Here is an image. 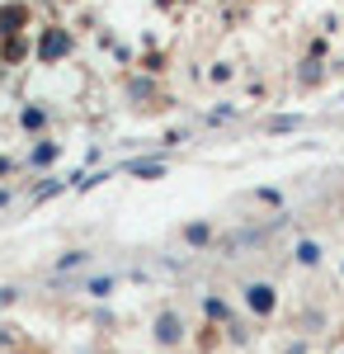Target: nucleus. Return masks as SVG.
I'll return each mask as SVG.
<instances>
[{"instance_id":"f257e3e1","label":"nucleus","mask_w":344,"mask_h":354,"mask_svg":"<svg viewBox=\"0 0 344 354\" xmlns=\"http://www.w3.org/2000/svg\"><path fill=\"white\" fill-rule=\"evenodd\" d=\"M184 340H189V322H184V312H180V307H160L156 317H151V345L170 354V350H180Z\"/></svg>"},{"instance_id":"f03ea898","label":"nucleus","mask_w":344,"mask_h":354,"mask_svg":"<svg viewBox=\"0 0 344 354\" xmlns=\"http://www.w3.org/2000/svg\"><path fill=\"white\" fill-rule=\"evenodd\" d=\"M240 302H245L250 317L269 322V317L278 312V283H269V279H250V283L240 288Z\"/></svg>"},{"instance_id":"7ed1b4c3","label":"nucleus","mask_w":344,"mask_h":354,"mask_svg":"<svg viewBox=\"0 0 344 354\" xmlns=\"http://www.w3.org/2000/svg\"><path fill=\"white\" fill-rule=\"evenodd\" d=\"M76 48V38H71V28L61 24H48L38 33V62H61V57Z\"/></svg>"},{"instance_id":"20e7f679","label":"nucleus","mask_w":344,"mask_h":354,"mask_svg":"<svg viewBox=\"0 0 344 354\" xmlns=\"http://www.w3.org/2000/svg\"><path fill=\"white\" fill-rule=\"evenodd\" d=\"M203 317H208L212 326H222V330H231V335H236V340H245V330L236 326V322H231V307H227V302L217 298V293H208V298H203Z\"/></svg>"},{"instance_id":"39448f33","label":"nucleus","mask_w":344,"mask_h":354,"mask_svg":"<svg viewBox=\"0 0 344 354\" xmlns=\"http://www.w3.org/2000/svg\"><path fill=\"white\" fill-rule=\"evenodd\" d=\"M321 260H325L321 241H297L292 245V265H297V270H321Z\"/></svg>"},{"instance_id":"423d86ee","label":"nucleus","mask_w":344,"mask_h":354,"mask_svg":"<svg viewBox=\"0 0 344 354\" xmlns=\"http://www.w3.org/2000/svg\"><path fill=\"white\" fill-rule=\"evenodd\" d=\"M19 28H28V5H0V33L15 38Z\"/></svg>"},{"instance_id":"0eeeda50","label":"nucleus","mask_w":344,"mask_h":354,"mask_svg":"<svg viewBox=\"0 0 344 354\" xmlns=\"http://www.w3.org/2000/svg\"><path fill=\"white\" fill-rule=\"evenodd\" d=\"M297 330H302V340L316 335V330H325V307H302V312H297Z\"/></svg>"},{"instance_id":"6e6552de","label":"nucleus","mask_w":344,"mask_h":354,"mask_svg":"<svg viewBox=\"0 0 344 354\" xmlns=\"http://www.w3.org/2000/svg\"><path fill=\"white\" fill-rule=\"evenodd\" d=\"M57 156H61V147H57V142H38V147L28 151V165H52Z\"/></svg>"},{"instance_id":"1a4fd4ad","label":"nucleus","mask_w":344,"mask_h":354,"mask_svg":"<svg viewBox=\"0 0 344 354\" xmlns=\"http://www.w3.org/2000/svg\"><path fill=\"white\" fill-rule=\"evenodd\" d=\"M128 170L142 175V180H160L165 175V161H128Z\"/></svg>"},{"instance_id":"9d476101","label":"nucleus","mask_w":344,"mask_h":354,"mask_svg":"<svg viewBox=\"0 0 344 354\" xmlns=\"http://www.w3.org/2000/svg\"><path fill=\"white\" fill-rule=\"evenodd\" d=\"M19 123H24L28 133H43V128H48V109H33V104H28V109L19 113Z\"/></svg>"},{"instance_id":"9b49d317","label":"nucleus","mask_w":344,"mask_h":354,"mask_svg":"<svg viewBox=\"0 0 344 354\" xmlns=\"http://www.w3.org/2000/svg\"><path fill=\"white\" fill-rule=\"evenodd\" d=\"M208 236H212L208 222H193V227H184V241H193V245H208Z\"/></svg>"},{"instance_id":"f8f14e48","label":"nucleus","mask_w":344,"mask_h":354,"mask_svg":"<svg viewBox=\"0 0 344 354\" xmlns=\"http://www.w3.org/2000/svg\"><path fill=\"white\" fill-rule=\"evenodd\" d=\"M85 260H90V250H66V255L57 260V270H80Z\"/></svg>"},{"instance_id":"ddd939ff","label":"nucleus","mask_w":344,"mask_h":354,"mask_svg":"<svg viewBox=\"0 0 344 354\" xmlns=\"http://www.w3.org/2000/svg\"><path fill=\"white\" fill-rule=\"evenodd\" d=\"M85 288H90V298H108V288H113V279H90V283H85Z\"/></svg>"},{"instance_id":"4468645a","label":"nucleus","mask_w":344,"mask_h":354,"mask_svg":"<svg viewBox=\"0 0 344 354\" xmlns=\"http://www.w3.org/2000/svg\"><path fill=\"white\" fill-rule=\"evenodd\" d=\"M278 354H312V345H307V340H302V335H292L288 345H283V350Z\"/></svg>"},{"instance_id":"2eb2a0df","label":"nucleus","mask_w":344,"mask_h":354,"mask_svg":"<svg viewBox=\"0 0 344 354\" xmlns=\"http://www.w3.org/2000/svg\"><path fill=\"white\" fill-rule=\"evenodd\" d=\"M297 123H302V118H297V113H288V118H274L269 128H274V133H288V128H297Z\"/></svg>"},{"instance_id":"dca6fc26","label":"nucleus","mask_w":344,"mask_h":354,"mask_svg":"<svg viewBox=\"0 0 344 354\" xmlns=\"http://www.w3.org/2000/svg\"><path fill=\"white\" fill-rule=\"evenodd\" d=\"M15 302H19V288H10V283H5V288H0V312H5V307H15Z\"/></svg>"},{"instance_id":"f3484780","label":"nucleus","mask_w":344,"mask_h":354,"mask_svg":"<svg viewBox=\"0 0 344 354\" xmlns=\"http://www.w3.org/2000/svg\"><path fill=\"white\" fill-rule=\"evenodd\" d=\"M5 57H10V62H19V57H24V43H19V38H10V43H5Z\"/></svg>"},{"instance_id":"a211bd4d","label":"nucleus","mask_w":344,"mask_h":354,"mask_svg":"<svg viewBox=\"0 0 344 354\" xmlns=\"http://www.w3.org/2000/svg\"><path fill=\"white\" fill-rule=\"evenodd\" d=\"M61 185H66V180H48V185H43V189L33 194V198H52V194H57V189H61Z\"/></svg>"},{"instance_id":"6ab92c4d","label":"nucleus","mask_w":344,"mask_h":354,"mask_svg":"<svg viewBox=\"0 0 344 354\" xmlns=\"http://www.w3.org/2000/svg\"><path fill=\"white\" fill-rule=\"evenodd\" d=\"M5 345H15V326H10V322H0V350H5Z\"/></svg>"},{"instance_id":"aec40b11","label":"nucleus","mask_w":344,"mask_h":354,"mask_svg":"<svg viewBox=\"0 0 344 354\" xmlns=\"http://www.w3.org/2000/svg\"><path fill=\"white\" fill-rule=\"evenodd\" d=\"M10 170H15V161H5V156H0V175H10Z\"/></svg>"},{"instance_id":"412c9836","label":"nucleus","mask_w":344,"mask_h":354,"mask_svg":"<svg viewBox=\"0 0 344 354\" xmlns=\"http://www.w3.org/2000/svg\"><path fill=\"white\" fill-rule=\"evenodd\" d=\"M5 203H10V189H5V185H0V208H5Z\"/></svg>"},{"instance_id":"4be33fe9","label":"nucleus","mask_w":344,"mask_h":354,"mask_svg":"<svg viewBox=\"0 0 344 354\" xmlns=\"http://www.w3.org/2000/svg\"><path fill=\"white\" fill-rule=\"evenodd\" d=\"M340 354H344V345H340Z\"/></svg>"}]
</instances>
